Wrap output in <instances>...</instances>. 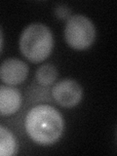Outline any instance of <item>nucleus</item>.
Wrapping results in <instances>:
<instances>
[{"mask_svg":"<svg viewBox=\"0 0 117 156\" xmlns=\"http://www.w3.org/2000/svg\"><path fill=\"white\" fill-rule=\"evenodd\" d=\"M3 47H4V32L1 26H0V54H1L3 50Z\"/></svg>","mask_w":117,"mask_h":156,"instance_id":"obj_10","label":"nucleus"},{"mask_svg":"<svg viewBox=\"0 0 117 156\" xmlns=\"http://www.w3.org/2000/svg\"><path fill=\"white\" fill-rule=\"evenodd\" d=\"M29 75V66L22 58L10 57L0 63V81L8 86L17 87L26 82Z\"/></svg>","mask_w":117,"mask_h":156,"instance_id":"obj_5","label":"nucleus"},{"mask_svg":"<svg viewBox=\"0 0 117 156\" xmlns=\"http://www.w3.org/2000/svg\"><path fill=\"white\" fill-rule=\"evenodd\" d=\"M51 97L62 108H73L81 104L84 98L83 87L73 78H63L51 87Z\"/></svg>","mask_w":117,"mask_h":156,"instance_id":"obj_4","label":"nucleus"},{"mask_svg":"<svg viewBox=\"0 0 117 156\" xmlns=\"http://www.w3.org/2000/svg\"><path fill=\"white\" fill-rule=\"evenodd\" d=\"M55 48V37L50 27L32 22L23 27L19 37V50L26 60L34 65L45 62Z\"/></svg>","mask_w":117,"mask_h":156,"instance_id":"obj_2","label":"nucleus"},{"mask_svg":"<svg viewBox=\"0 0 117 156\" xmlns=\"http://www.w3.org/2000/svg\"><path fill=\"white\" fill-rule=\"evenodd\" d=\"M66 119L56 106L50 104H37L29 108L23 119L27 136L34 144L52 146L65 135Z\"/></svg>","mask_w":117,"mask_h":156,"instance_id":"obj_1","label":"nucleus"},{"mask_svg":"<svg viewBox=\"0 0 117 156\" xmlns=\"http://www.w3.org/2000/svg\"><path fill=\"white\" fill-rule=\"evenodd\" d=\"M17 136L8 127L0 124V156H14L19 153Z\"/></svg>","mask_w":117,"mask_h":156,"instance_id":"obj_7","label":"nucleus"},{"mask_svg":"<svg viewBox=\"0 0 117 156\" xmlns=\"http://www.w3.org/2000/svg\"><path fill=\"white\" fill-rule=\"evenodd\" d=\"M73 14L72 9L66 3H58L54 7V16L58 20H66Z\"/></svg>","mask_w":117,"mask_h":156,"instance_id":"obj_9","label":"nucleus"},{"mask_svg":"<svg viewBox=\"0 0 117 156\" xmlns=\"http://www.w3.org/2000/svg\"><path fill=\"white\" fill-rule=\"evenodd\" d=\"M63 39L74 51H86L94 45L97 27L93 20L85 14L73 13L63 27Z\"/></svg>","mask_w":117,"mask_h":156,"instance_id":"obj_3","label":"nucleus"},{"mask_svg":"<svg viewBox=\"0 0 117 156\" xmlns=\"http://www.w3.org/2000/svg\"><path fill=\"white\" fill-rule=\"evenodd\" d=\"M58 70L51 62L41 63L34 73V79L38 85L42 87H52L58 81Z\"/></svg>","mask_w":117,"mask_h":156,"instance_id":"obj_8","label":"nucleus"},{"mask_svg":"<svg viewBox=\"0 0 117 156\" xmlns=\"http://www.w3.org/2000/svg\"><path fill=\"white\" fill-rule=\"evenodd\" d=\"M23 104L22 92L17 87L0 85V115L9 117L17 114Z\"/></svg>","mask_w":117,"mask_h":156,"instance_id":"obj_6","label":"nucleus"}]
</instances>
